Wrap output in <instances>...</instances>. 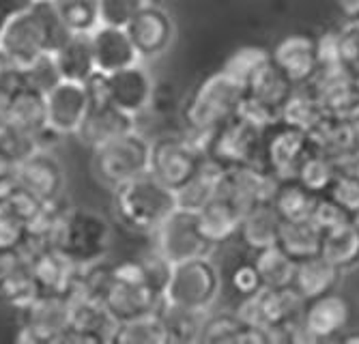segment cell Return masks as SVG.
<instances>
[{
  "instance_id": "1",
  "label": "cell",
  "mask_w": 359,
  "mask_h": 344,
  "mask_svg": "<svg viewBox=\"0 0 359 344\" xmlns=\"http://www.w3.org/2000/svg\"><path fill=\"white\" fill-rule=\"evenodd\" d=\"M56 3L58 0H26L24 7L9 11L0 22V54L22 69L52 54L72 35L58 15Z\"/></svg>"
},
{
  "instance_id": "2",
  "label": "cell",
  "mask_w": 359,
  "mask_h": 344,
  "mask_svg": "<svg viewBox=\"0 0 359 344\" xmlns=\"http://www.w3.org/2000/svg\"><path fill=\"white\" fill-rule=\"evenodd\" d=\"M112 207L116 220L134 233H157L179 209L177 192L157 181L151 172L114 187Z\"/></svg>"
},
{
  "instance_id": "3",
  "label": "cell",
  "mask_w": 359,
  "mask_h": 344,
  "mask_svg": "<svg viewBox=\"0 0 359 344\" xmlns=\"http://www.w3.org/2000/svg\"><path fill=\"white\" fill-rule=\"evenodd\" d=\"M110 224L106 217L88 209H65L56 224L52 247L74 261L78 267H88L108 256Z\"/></svg>"
},
{
  "instance_id": "4",
  "label": "cell",
  "mask_w": 359,
  "mask_h": 344,
  "mask_svg": "<svg viewBox=\"0 0 359 344\" xmlns=\"http://www.w3.org/2000/svg\"><path fill=\"white\" fill-rule=\"evenodd\" d=\"M151 140L136 128L93 151V168L104 185L118 187L149 172Z\"/></svg>"
},
{
  "instance_id": "5",
  "label": "cell",
  "mask_w": 359,
  "mask_h": 344,
  "mask_svg": "<svg viewBox=\"0 0 359 344\" xmlns=\"http://www.w3.org/2000/svg\"><path fill=\"white\" fill-rule=\"evenodd\" d=\"M245 88L233 82L226 74L217 71L205 78L191 90L183 106L185 128L191 130H217L228 118L237 114Z\"/></svg>"
},
{
  "instance_id": "6",
  "label": "cell",
  "mask_w": 359,
  "mask_h": 344,
  "mask_svg": "<svg viewBox=\"0 0 359 344\" xmlns=\"http://www.w3.org/2000/svg\"><path fill=\"white\" fill-rule=\"evenodd\" d=\"M222 289V277L209 256L189 259L172 265V273L164 291V301L191 312H207L215 303Z\"/></svg>"
},
{
  "instance_id": "7",
  "label": "cell",
  "mask_w": 359,
  "mask_h": 344,
  "mask_svg": "<svg viewBox=\"0 0 359 344\" xmlns=\"http://www.w3.org/2000/svg\"><path fill=\"white\" fill-rule=\"evenodd\" d=\"M304 305L306 301L292 287H263L252 295L241 297L237 305V317L245 325L284 329L297 323Z\"/></svg>"
},
{
  "instance_id": "8",
  "label": "cell",
  "mask_w": 359,
  "mask_h": 344,
  "mask_svg": "<svg viewBox=\"0 0 359 344\" xmlns=\"http://www.w3.org/2000/svg\"><path fill=\"white\" fill-rule=\"evenodd\" d=\"M72 325V295L39 293L22 308L20 342L58 344Z\"/></svg>"
},
{
  "instance_id": "9",
  "label": "cell",
  "mask_w": 359,
  "mask_h": 344,
  "mask_svg": "<svg viewBox=\"0 0 359 344\" xmlns=\"http://www.w3.org/2000/svg\"><path fill=\"white\" fill-rule=\"evenodd\" d=\"M155 235L157 252L172 265L189 259L209 256L213 247L198 226V213L181 207L157 228Z\"/></svg>"
},
{
  "instance_id": "10",
  "label": "cell",
  "mask_w": 359,
  "mask_h": 344,
  "mask_svg": "<svg viewBox=\"0 0 359 344\" xmlns=\"http://www.w3.org/2000/svg\"><path fill=\"white\" fill-rule=\"evenodd\" d=\"M203 155L196 151L189 140L181 136H161L151 140V166L149 172L170 190L181 187L196 174L203 164Z\"/></svg>"
},
{
  "instance_id": "11",
  "label": "cell",
  "mask_w": 359,
  "mask_h": 344,
  "mask_svg": "<svg viewBox=\"0 0 359 344\" xmlns=\"http://www.w3.org/2000/svg\"><path fill=\"white\" fill-rule=\"evenodd\" d=\"M314 151L308 132L278 121L265 130L263 138V153L267 160V168L278 179H295L304 160Z\"/></svg>"
},
{
  "instance_id": "12",
  "label": "cell",
  "mask_w": 359,
  "mask_h": 344,
  "mask_svg": "<svg viewBox=\"0 0 359 344\" xmlns=\"http://www.w3.org/2000/svg\"><path fill=\"white\" fill-rule=\"evenodd\" d=\"M263 130L254 128V125L245 123L235 114L215 130L209 158H213L226 168L256 164V155L263 151Z\"/></svg>"
},
{
  "instance_id": "13",
  "label": "cell",
  "mask_w": 359,
  "mask_h": 344,
  "mask_svg": "<svg viewBox=\"0 0 359 344\" xmlns=\"http://www.w3.org/2000/svg\"><path fill=\"white\" fill-rule=\"evenodd\" d=\"M11 172L24 190L30 196H35L41 205L62 202L65 172H62L60 162L52 155V151L37 149L30 158L18 164Z\"/></svg>"
},
{
  "instance_id": "14",
  "label": "cell",
  "mask_w": 359,
  "mask_h": 344,
  "mask_svg": "<svg viewBox=\"0 0 359 344\" xmlns=\"http://www.w3.org/2000/svg\"><path fill=\"white\" fill-rule=\"evenodd\" d=\"M118 321L110 315L108 308L86 295L72 293V325L62 342L76 344H102L112 342Z\"/></svg>"
},
{
  "instance_id": "15",
  "label": "cell",
  "mask_w": 359,
  "mask_h": 344,
  "mask_svg": "<svg viewBox=\"0 0 359 344\" xmlns=\"http://www.w3.org/2000/svg\"><path fill=\"white\" fill-rule=\"evenodd\" d=\"M104 82L108 102L114 104L118 110L138 118L142 112L151 108L155 82L151 74L142 67V62L112 74H104Z\"/></svg>"
},
{
  "instance_id": "16",
  "label": "cell",
  "mask_w": 359,
  "mask_h": 344,
  "mask_svg": "<svg viewBox=\"0 0 359 344\" xmlns=\"http://www.w3.org/2000/svg\"><path fill=\"white\" fill-rule=\"evenodd\" d=\"M22 247L30 259L32 275L37 280L39 293L72 295L82 267H78L60 249L52 245H37V247L22 245Z\"/></svg>"
},
{
  "instance_id": "17",
  "label": "cell",
  "mask_w": 359,
  "mask_h": 344,
  "mask_svg": "<svg viewBox=\"0 0 359 344\" xmlns=\"http://www.w3.org/2000/svg\"><path fill=\"white\" fill-rule=\"evenodd\" d=\"M48 125L62 136H74L84 121L90 97L84 82L60 80L46 92Z\"/></svg>"
},
{
  "instance_id": "18",
  "label": "cell",
  "mask_w": 359,
  "mask_h": 344,
  "mask_svg": "<svg viewBox=\"0 0 359 344\" xmlns=\"http://www.w3.org/2000/svg\"><path fill=\"white\" fill-rule=\"evenodd\" d=\"M142 60L161 56L172 43L175 26L170 15L157 5H142L125 26Z\"/></svg>"
},
{
  "instance_id": "19",
  "label": "cell",
  "mask_w": 359,
  "mask_h": 344,
  "mask_svg": "<svg viewBox=\"0 0 359 344\" xmlns=\"http://www.w3.org/2000/svg\"><path fill=\"white\" fill-rule=\"evenodd\" d=\"M37 295L39 287L24 247L0 249V301L22 310Z\"/></svg>"
},
{
  "instance_id": "20",
  "label": "cell",
  "mask_w": 359,
  "mask_h": 344,
  "mask_svg": "<svg viewBox=\"0 0 359 344\" xmlns=\"http://www.w3.org/2000/svg\"><path fill=\"white\" fill-rule=\"evenodd\" d=\"M351 323V303L340 293H325L306 301L302 312V327L310 340H330L342 336Z\"/></svg>"
},
{
  "instance_id": "21",
  "label": "cell",
  "mask_w": 359,
  "mask_h": 344,
  "mask_svg": "<svg viewBox=\"0 0 359 344\" xmlns=\"http://www.w3.org/2000/svg\"><path fill=\"white\" fill-rule=\"evenodd\" d=\"M90 48L95 58V69L100 74H112L142 62L125 26L100 24L90 33Z\"/></svg>"
},
{
  "instance_id": "22",
  "label": "cell",
  "mask_w": 359,
  "mask_h": 344,
  "mask_svg": "<svg viewBox=\"0 0 359 344\" xmlns=\"http://www.w3.org/2000/svg\"><path fill=\"white\" fill-rule=\"evenodd\" d=\"M134 128H136V116L118 110L110 102H90L88 112L74 136L78 138L80 144L95 151L97 146L118 138L121 134Z\"/></svg>"
},
{
  "instance_id": "23",
  "label": "cell",
  "mask_w": 359,
  "mask_h": 344,
  "mask_svg": "<svg viewBox=\"0 0 359 344\" xmlns=\"http://www.w3.org/2000/svg\"><path fill=\"white\" fill-rule=\"evenodd\" d=\"M278 185L280 179L269 168H258L256 164H243V166L228 168L224 190L243 207V211H248L256 205L271 202Z\"/></svg>"
},
{
  "instance_id": "24",
  "label": "cell",
  "mask_w": 359,
  "mask_h": 344,
  "mask_svg": "<svg viewBox=\"0 0 359 344\" xmlns=\"http://www.w3.org/2000/svg\"><path fill=\"white\" fill-rule=\"evenodd\" d=\"M161 297L157 291H153L149 284L142 282H123V280L114 277L112 271V282L108 287V291L102 297V303L108 308L110 315L123 323V321H132L144 315H151V312H157Z\"/></svg>"
},
{
  "instance_id": "25",
  "label": "cell",
  "mask_w": 359,
  "mask_h": 344,
  "mask_svg": "<svg viewBox=\"0 0 359 344\" xmlns=\"http://www.w3.org/2000/svg\"><path fill=\"white\" fill-rule=\"evenodd\" d=\"M271 58L295 86L310 84L314 80V76L318 74L316 39H312L308 35L284 37L273 48Z\"/></svg>"
},
{
  "instance_id": "26",
  "label": "cell",
  "mask_w": 359,
  "mask_h": 344,
  "mask_svg": "<svg viewBox=\"0 0 359 344\" xmlns=\"http://www.w3.org/2000/svg\"><path fill=\"white\" fill-rule=\"evenodd\" d=\"M196 213H198V226L203 235L209 239L211 245H217L239 235V226L245 211L222 187V192Z\"/></svg>"
},
{
  "instance_id": "27",
  "label": "cell",
  "mask_w": 359,
  "mask_h": 344,
  "mask_svg": "<svg viewBox=\"0 0 359 344\" xmlns=\"http://www.w3.org/2000/svg\"><path fill=\"white\" fill-rule=\"evenodd\" d=\"M0 118L22 132L37 136L48 125L46 92L30 84H24L15 95L0 108Z\"/></svg>"
},
{
  "instance_id": "28",
  "label": "cell",
  "mask_w": 359,
  "mask_h": 344,
  "mask_svg": "<svg viewBox=\"0 0 359 344\" xmlns=\"http://www.w3.org/2000/svg\"><path fill=\"white\" fill-rule=\"evenodd\" d=\"M228 168L215 162L213 158H205L196 174L177 190V202L181 209L201 211L209 200H213L224 187Z\"/></svg>"
},
{
  "instance_id": "29",
  "label": "cell",
  "mask_w": 359,
  "mask_h": 344,
  "mask_svg": "<svg viewBox=\"0 0 359 344\" xmlns=\"http://www.w3.org/2000/svg\"><path fill=\"white\" fill-rule=\"evenodd\" d=\"M340 277L342 271L318 254L297 263L295 277H292V289L299 293L304 301H312L325 293L336 291V287L340 284Z\"/></svg>"
},
{
  "instance_id": "30",
  "label": "cell",
  "mask_w": 359,
  "mask_h": 344,
  "mask_svg": "<svg viewBox=\"0 0 359 344\" xmlns=\"http://www.w3.org/2000/svg\"><path fill=\"white\" fill-rule=\"evenodd\" d=\"M56 67L62 80L86 82L97 69L90 48V35L86 33H72L54 52H52Z\"/></svg>"
},
{
  "instance_id": "31",
  "label": "cell",
  "mask_w": 359,
  "mask_h": 344,
  "mask_svg": "<svg viewBox=\"0 0 359 344\" xmlns=\"http://www.w3.org/2000/svg\"><path fill=\"white\" fill-rule=\"evenodd\" d=\"M280 226H282V217L278 215L271 202L256 205L243 213L239 237L245 247H250L252 252H258V249L278 245Z\"/></svg>"
},
{
  "instance_id": "32",
  "label": "cell",
  "mask_w": 359,
  "mask_h": 344,
  "mask_svg": "<svg viewBox=\"0 0 359 344\" xmlns=\"http://www.w3.org/2000/svg\"><path fill=\"white\" fill-rule=\"evenodd\" d=\"M323 228L312 220H297V222H282L278 245L295 261H306L320 254L323 245Z\"/></svg>"
},
{
  "instance_id": "33",
  "label": "cell",
  "mask_w": 359,
  "mask_h": 344,
  "mask_svg": "<svg viewBox=\"0 0 359 344\" xmlns=\"http://www.w3.org/2000/svg\"><path fill=\"white\" fill-rule=\"evenodd\" d=\"M316 200L318 194L308 190L297 179H280L271 205L282 217V222H297V220H310Z\"/></svg>"
},
{
  "instance_id": "34",
  "label": "cell",
  "mask_w": 359,
  "mask_h": 344,
  "mask_svg": "<svg viewBox=\"0 0 359 344\" xmlns=\"http://www.w3.org/2000/svg\"><path fill=\"white\" fill-rule=\"evenodd\" d=\"M320 256L336 265L342 273L359 265V226L346 222L323 235Z\"/></svg>"
},
{
  "instance_id": "35",
  "label": "cell",
  "mask_w": 359,
  "mask_h": 344,
  "mask_svg": "<svg viewBox=\"0 0 359 344\" xmlns=\"http://www.w3.org/2000/svg\"><path fill=\"white\" fill-rule=\"evenodd\" d=\"M325 116V110L316 97V92L304 86H295L292 95L286 99V104L280 108V121L290 125V128H297L302 132H312L316 128V123Z\"/></svg>"
},
{
  "instance_id": "36",
  "label": "cell",
  "mask_w": 359,
  "mask_h": 344,
  "mask_svg": "<svg viewBox=\"0 0 359 344\" xmlns=\"http://www.w3.org/2000/svg\"><path fill=\"white\" fill-rule=\"evenodd\" d=\"M250 95L263 99L265 104L273 106V108H282L286 104V99L292 95V90H295V84H292L286 74L276 65L273 58H269L260 71L254 76V80L250 82V86L245 88Z\"/></svg>"
},
{
  "instance_id": "37",
  "label": "cell",
  "mask_w": 359,
  "mask_h": 344,
  "mask_svg": "<svg viewBox=\"0 0 359 344\" xmlns=\"http://www.w3.org/2000/svg\"><path fill=\"white\" fill-rule=\"evenodd\" d=\"M254 265L263 277V287H292L297 263L280 245H271L254 252Z\"/></svg>"
},
{
  "instance_id": "38",
  "label": "cell",
  "mask_w": 359,
  "mask_h": 344,
  "mask_svg": "<svg viewBox=\"0 0 359 344\" xmlns=\"http://www.w3.org/2000/svg\"><path fill=\"white\" fill-rule=\"evenodd\" d=\"M112 342L118 344H166L170 342L166 325L157 312L118 323Z\"/></svg>"
},
{
  "instance_id": "39",
  "label": "cell",
  "mask_w": 359,
  "mask_h": 344,
  "mask_svg": "<svg viewBox=\"0 0 359 344\" xmlns=\"http://www.w3.org/2000/svg\"><path fill=\"white\" fill-rule=\"evenodd\" d=\"M157 315L161 317L168 331L170 342H198L201 338V329L205 323L203 312H191V310H183L177 305H170L161 299Z\"/></svg>"
},
{
  "instance_id": "40",
  "label": "cell",
  "mask_w": 359,
  "mask_h": 344,
  "mask_svg": "<svg viewBox=\"0 0 359 344\" xmlns=\"http://www.w3.org/2000/svg\"><path fill=\"white\" fill-rule=\"evenodd\" d=\"M271 58V52L258 48V46H243L237 48L231 56L226 58L224 67L219 69L222 74H226L233 82H237L239 86L248 88L250 82L254 80V76L260 71V67Z\"/></svg>"
},
{
  "instance_id": "41",
  "label": "cell",
  "mask_w": 359,
  "mask_h": 344,
  "mask_svg": "<svg viewBox=\"0 0 359 344\" xmlns=\"http://www.w3.org/2000/svg\"><path fill=\"white\" fill-rule=\"evenodd\" d=\"M37 149L39 144L35 136L22 132L0 118V166L5 170H13L18 164L30 158Z\"/></svg>"
},
{
  "instance_id": "42",
  "label": "cell",
  "mask_w": 359,
  "mask_h": 344,
  "mask_svg": "<svg viewBox=\"0 0 359 344\" xmlns=\"http://www.w3.org/2000/svg\"><path fill=\"white\" fill-rule=\"evenodd\" d=\"M295 179L304 183L308 190L320 196V194H327L334 181L338 179V168L330 155H325L320 151H312L299 166Z\"/></svg>"
},
{
  "instance_id": "43",
  "label": "cell",
  "mask_w": 359,
  "mask_h": 344,
  "mask_svg": "<svg viewBox=\"0 0 359 344\" xmlns=\"http://www.w3.org/2000/svg\"><path fill=\"white\" fill-rule=\"evenodd\" d=\"M58 15L69 33H86L102 24L100 20V0H58Z\"/></svg>"
},
{
  "instance_id": "44",
  "label": "cell",
  "mask_w": 359,
  "mask_h": 344,
  "mask_svg": "<svg viewBox=\"0 0 359 344\" xmlns=\"http://www.w3.org/2000/svg\"><path fill=\"white\" fill-rule=\"evenodd\" d=\"M245 327V323L237 317V312H224V315H211L207 312L203 329H201V338L198 342H228V344H237L241 329Z\"/></svg>"
},
{
  "instance_id": "45",
  "label": "cell",
  "mask_w": 359,
  "mask_h": 344,
  "mask_svg": "<svg viewBox=\"0 0 359 344\" xmlns=\"http://www.w3.org/2000/svg\"><path fill=\"white\" fill-rule=\"evenodd\" d=\"M237 116L243 118L245 123L254 125V128L265 132V130L271 128V125H276L280 121V110L265 104L263 99L250 95V92L245 90L241 102H239V108H237Z\"/></svg>"
},
{
  "instance_id": "46",
  "label": "cell",
  "mask_w": 359,
  "mask_h": 344,
  "mask_svg": "<svg viewBox=\"0 0 359 344\" xmlns=\"http://www.w3.org/2000/svg\"><path fill=\"white\" fill-rule=\"evenodd\" d=\"M312 220L323 228V233H327L332 228H338L346 222H353L351 213L338 205L332 196L327 194H320L318 200H316V207H314V213H312Z\"/></svg>"
},
{
  "instance_id": "47",
  "label": "cell",
  "mask_w": 359,
  "mask_h": 344,
  "mask_svg": "<svg viewBox=\"0 0 359 344\" xmlns=\"http://www.w3.org/2000/svg\"><path fill=\"white\" fill-rule=\"evenodd\" d=\"M147 0H100V20L110 26H127Z\"/></svg>"
},
{
  "instance_id": "48",
  "label": "cell",
  "mask_w": 359,
  "mask_h": 344,
  "mask_svg": "<svg viewBox=\"0 0 359 344\" xmlns=\"http://www.w3.org/2000/svg\"><path fill=\"white\" fill-rule=\"evenodd\" d=\"M24 71H26V82H28L30 86H35V88L43 90V92H48L56 82L62 80V78H60V71H58V67H56V60H54L52 54L41 56L39 60H35V62H32V65H30L28 69H24Z\"/></svg>"
},
{
  "instance_id": "49",
  "label": "cell",
  "mask_w": 359,
  "mask_h": 344,
  "mask_svg": "<svg viewBox=\"0 0 359 344\" xmlns=\"http://www.w3.org/2000/svg\"><path fill=\"white\" fill-rule=\"evenodd\" d=\"M24 84H28L26 71L18 67L5 54H0V108H3Z\"/></svg>"
},
{
  "instance_id": "50",
  "label": "cell",
  "mask_w": 359,
  "mask_h": 344,
  "mask_svg": "<svg viewBox=\"0 0 359 344\" xmlns=\"http://www.w3.org/2000/svg\"><path fill=\"white\" fill-rule=\"evenodd\" d=\"M231 287L239 295V299L245 297V295L256 293L258 289H263V277H260L254 261L241 263V265H237L233 269V273H231Z\"/></svg>"
},
{
  "instance_id": "51",
  "label": "cell",
  "mask_w": 359,
  "mask_h": 344,
  "mask_svg": "<svg viewBox=\"0 0 359 344\" xmlns=\"http://www.w3.org/2000/svg\"><path fill=\"white\" fill-rule=\"evenodd\" d=\"M327 196H332L338 205H342L353 217V213L359 209V181L353 179V177L338 174L334 185L330 187Z\"/></svg>"
},
{
  "instance_id": "52",
  "label": "cell",
  "mask_w": 359,
  "mask_h": 344,
  "mask_svg": "<svg viewBox=\"0 0 359 344\" xmlns=\"http://www.w3.org/2000/svg\"><path fill=\"white\" fill-rule=\"evenodd\" d=\"M26 239V226L18 222L9 213L0 211V249L18 247Z\"/></svg>"
},
{
  "instance_id": "53",
  "label": "cell",
  "mask_w": 359,
  "mask_h": 344,
  "mask_svg": "<svg viewBox=\"0 0 359 344\" xmlns=\"http://www.w3.org/2000/svg\"><path fill=\"white\" fill-rule=\"evenodd\" d=\"M336 162V168H338V174H344V177H353L359 181V144H355L351 151H346L344 155L334 160Z\"/></svg>"
},
{
  "instance_id": "54",
  "label": "cell",
  "mask_w": 359,
  "mask_h": 344,
  "mask_svg": "<svg viewBox=\"0 0 359 344\" xmlns=\"http://www.w3.org/2000/svg\"><path fill=\"white\" fill-rule=\"evenodd\" d=\"M340 3L344 5L346 13L353 18V15H359V0H340Z\"/></svg>"
},
{
  "instance_id": "55",
  "label": "cell",
  "mask_w": 359,
  "mask_h": 344,
  "mask_svg": "<svg viewBox=\"0 0 359 344\" xmlns=\"http://www.w3.org/2000/svg\"><path fill=\"white\" fill-rule=\"evenodd\" d=\"M342 340H346V342H359V336H340Z\"/></svg>"
},
{
  "instance_id": "56",
  "label": "cell",
  "mask_w": 359,
  "mask_h": 344,
  "mask_svg": "<svg viewBox=\"0 0 359 344\" xmlns=\"http://www.w3.org/2000/svg\"><path fill=\"white\" fill-rule=\"evenodd\" d=\"M353 222H355V224L359 226V209H357V211L353 213Z\"/></svg>"
}]
</instances>
